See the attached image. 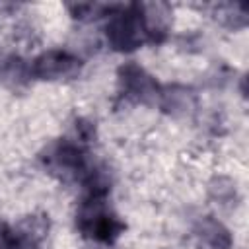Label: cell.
I'll return each instance as SVG.
<instances>
[{
	"label": "cell",
	"instance_id": "obj_1",
	"mask_svg": "<svg viewBox=\"0 0 249 249\" xmlns=\"http://www.w3.org/2000/svg\"><path fill=\"white\" fill-rule=\"evenodd\" d=\"M144 33H150L140 14H121L109 25V39L117 49H134L142 43Z\"/></svg>",
	"mask_w": 249,
	"mask_h": 249
},
{
	"label": "cell",
	"instance_id": "obj_2",
	"mask_svg": "<svg viewBox=\"0 0 249 249\" xmlns=\"http://www.w3.org/2000/svg\"><path fill=\"white\" fill-rule=\"evenodd\" d=\"M76 58H72L68 53H49L37 58L35 62V74L43 78H54V76H64L70 74L76 68Z\"/></svg>",
	"mask_w": 249,
	"mask_h": 249
}]
</instances>
